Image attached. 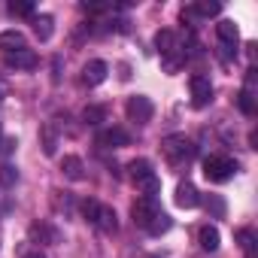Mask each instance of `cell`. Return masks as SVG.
Returning a JSON list of instances; mask_svg holds the SVG:
<instances>
[{
	"label": "cell",
	"instance_id": "6da1fadb",
	"mask_svg": "<svg viewBox=\"0 0 258 258\" xmlns=\"http://www.w3.org/2000/svg\"><path fill=\"white\" fill-rule=\"evenodd\" d=\"M161 155H164L173 167H185L188 161H195L198 146H195L185 134H170V137L161 140Z\"/></svg>",
	"mask_w": 258,
	"mask_h": 258
},
{
	"label": "cell",
	"instance_id": "7a4b0ae2",
	"mask_svg": "<svg viewBox=\"0 0 258 258\" xmlns=\"http://www.w3.org/2000/svg\"><path fill=\"white\" fill-rule=\"evenodd\" d=\"M82 216H85L97 231H103V234H115V231H118V216H115V210L106 207V204H100V201H94V198L82 201Z\"/></svg>",
	"mask_w": 258,
	"mask_h": 258
},
{
	"label": "cell",
	"instance_id": "3957f363",
	"mask_svg": "<svg viewBox=\"0 0 258 258\" xmlns=\"http://www.w3.org/2000/svg\"><path fill=\"white\" fill-rule=\"evenodd\" d=\"M127 170H131V179L143 191V198H155L158 195L161 182H158V176H155V170H152V164L146 158H134L131 164H127Z\"/></svg>",
	"mask_w": 258,
	"mask_h": 258
},
{
	"label": "cell",
	"instance_id": "277c9868",
	"mask_svg": "<svg viewBox=\"0 0 258 258\" xmlns=\"http://www.w3.org/2000/svg\"><path fill=\"white\" fill-rule=\"evenodd\" d=\"M234 173H237V161L228 155H210L204 161V176L210 182H228Z\"/></svg>",
	"mask_w": 258,
	"mask_h": 258
},
{
	"label": "cell",
	"instance_id": "5b68a950",
	"mask_svg": "<svg viewBox=\"0 0 258 258\" xmlns=\"http://www.w3.org/2000/svg\"><path fill=\"white\" fill-rule=\"evenodd\" d=\"M124 109H127V118L137 121V124H149L152 121V112H155V106H152V100L146 94H134L131 100H127Z\"/></svg>",
	"mask_w": 258,
	"mask_h": 258
},
{
	"label": "cell",
	"instance_id": "8992f818",
	"mask_svg": "<svg viewBox=\"0 0 258 258\" xmlns=\"http://www.w3.org/2000/svg\"><path fill=\"white\" fill-rule=\"evenodd\" d=\"M158 213H161V207H158V201H155V198H137V201H134V207H131V216H134V222H137L140 228H146Z\"/></svg>",
	"mask_w": 258,
	"mask_h": 258
},
{
	"label": "cell",
	"instance_id": "52a82bcc",
	"mask_svg": "<svg viewBox=\"0 0 258 258\" xmlns=\"http://www.w3.org/2000/svg\"><path fill=\"white\" fill-rule=\"evenodd\" d=\"M188 88H191V103H195L198 109L213 100V85H210L207 76H191V79H188Z\"/></svg>",
	"mask_w": 258,
	"mask_h": 258
},
{
	"label": "cell",
	"instance_id": "ba28073f",
	"mask_svg": "<svg viewBox=\"0 0 258 258\" xmlns=\"http://www.w3.org/2000/svg\"><path fill=\"white\" fill-rule=\"evenodd\" d=\"M127 143H131V134L124 127H106V131L97 134V146H103V149H121Z\"/></svg>",
	"mask_w": 258,
	"mask_h": 258
},
{
	"label": "cell",
	"instance_id": "9c48e42d",
	"mask_svg": "<svg viewBox=\"0 0 258 258\" xmlns=\"http://www.w3.org/2000/svg\"><path fill=\"white\" fill-rule=\"evenodd\" d=\"M216 34H219V43L228 49V55H231V52H237V40H240V31H237V25H234L231 19H222V22L216 25Z\"/></svg>",
	"mask_w": 258,
	"mask_h": 258
},
{
	"label": "cell",
	"instance_id": "30bf717a",
	"mask_svg": "<svg viewBox=\"0 0 258 258\" xmlns=\"http://www.w3.org/2000/svg\"><path fill=\"white\" fill-rule=\"evenodd\" d=\"M176 207H182V210L201 207V191H198L191 182H179V185H176Z\"/></svg>",
	"mask_w": 258,
	"mask_h": 258
},
{
	"label": "cell",
	"instance_id": "8fae6325",
	"mask_svg": "<svg viewBox=\"0 0 258 258\" xmlns=\"http://www.w3.org/2000/svg\"><path fill=\"white\" fill-rule=\"evenodd\" d=\"M106 73H109L106 61H88L85 70H82V82H85L88 88H94V85H100V82L106 79Z\"/></svg>",
	"mask_w": 258,
	"mask_h": 258
},
{
	"label": "cell",
	"instance_id": "7c38bea8",
	"mask_svg": "<svg viewBox=\"0 0 258 258\" xmlns=\"http://www.w3.org/2000/svg\"><path fill=\"white\" fill-rule=\"evenodd\" d=\"M237 103H240V109H243L246 115L255 112V70H249V76H246V88L237 94Z\"/></svg>",
	"mask_w": 258,
	"mask_h": 258
},
{
	"label": "cell",
	"instance_id": "4fadbf2b",
	"mask_svg": "<svg viewBox=\"0 0 258 258\" xmlns=\"http://www.w3.org/2000/svg\"><path fill=\"white\" fill-rule=\"evenodd\" d=\"M22 49H28V40H25L22 31H4V34H0V52H4V55L22 52Z\"/></svg>",
	"mask_w": 258,
	"mask_h": 258
},
{
	"label": "cell",
	"instance_id": "5bb4252c",
	"mask_svg": "<svg viewBox=\"0 0 258 258\" xmlns=\"http://www.w3.org/2000/svg\"><path fill=\"white\" fill-rule=\"evenodd\" d=\"M7 67H16V70H34V67H37V55H34V49L10 52V55H7Z\"/></svg>",
	"mask_w": 258,
	"mask_h": 258
},
{
	"label": "cell",
	"instance_id": "9a60e30c",
	"mask_svg": "<svg viewBox=\"0 0 258 258\" xmlns=\"http://www.w3.org/2000/svg\"><path fill=\"white\" fill-rule=\"evenodd\" d=\"M31 237H34V240H40L43 246H52V243H58V240H61L58 228H52L49 222H37V225H31Z\"/></svg>",
	"mask_w": 258,
	"mask_h": 258
},
{
	"label": "cell",
	"instance_id": "2e32d148",
	"mask_svg": "<svg viewBox=\"0 0 258 258\" xmlns=\"http://www.w3.org/2000/svg\"><path fill=\"white\" fill-rule=\"evenodd\" d=\"M155 46H158V55H161V58L179 52V46H176V34H173V31H158V34H155Z\"/></svg>",
	"mask_w": 258,
	"mask_h": 258
},
{
	"label": "cell",
	"instance_id": "e0dca14e",
	"mask_svg": "<svg viewBox=\"0 0 258 258\" xmlns=\"http://www.w3.org/2000/svg\"><path fill=\"white\" fill-rule=\"evenodd\" d=\"M85 167H82V158H76V155H64V161H61V173L67 176V179H82L85 173H82Z\"/></svg>",
	"mask_w": 258,
	"mask_h": 258
},
{
	"label": "cell",
	"instance_id": "ac0fdd59",
	"mask_svg": "<svg viewBox=\"0 0 258 258\" xmlns=\"http://www.w3.org/2000/svg\"><path fill=\"white\" fill-rule=\"evenodd\" d=\"M34 34L46 43V40H52V34H55V19L52 16H34Z\"/></svg>",
	"mask_w": 258,
	"mask_h": 258
},
{
	"label": "cell",
	"instance_id": "d6986e66",
	"mask_svg": "<svg viewBox=\"0 0 258 258\" xmlns=\"http://www.w3.org/2000/svg\"><path fill=\"white\" fill-rule=\"evenodd\" d=\"M198 237H201V246H204L207 252H216V249H219V240H222V237H219V228H213V225H204Z\"/></svg>",
	"mask_w": 258,
	"mask_h": 258
},
{
	"label": "cell",
	"instance_id": "ffe728a7",
	"mask_svg": "<svg viewBox=\"0 0 258 258\" xmlns=\"http://www.w3.org/2000/svg\"><path fill=\"white\" fill-rule=\"evenodd\" d=\"M170 225H173V222H170V216H167V213H158V216L146 225V231H149L152 237H161V234H167V231H170Z\"/></svg>",
	"mask_w": 258,
	"mask_h": 258
},
{
	"label": "cell",
	"instance_id": "44dd1931",
	"mask_svg": "<svg viewBox=\"0 0 258 258\" xmlns=\"http://www.w3.org/2000/svg\"><path fill=\"white\" fill-rule=\"evenodd\" d=\"M82 118H85L88 124H100V121H106V109L91 103V106H85V109H82Z\"/></svg>",
	"mask_w": 258,
	"mask_h": 258
},
{
	"label": "cell",
	"instance_id": "7402d4cb",
	"mask_svg": "<svg viewBox=\"0 0 258 258\" xmlns=\"http://www.w3.org/2000/svg\"><path fill=\"white\" fill-rule=\"evenodd\" d=\"M55 146H58V137L52 131V124H43V152L46 155H55Z\"/></svg>",
	"mask_w": 258,
	"mask_h": 258
},
{
	"label": "cell",
	"instance_id": "603a6c76",
	"mask_svg": "<svg viewBox=\"0 0 258 258\" xmlns=\"http://www.w3.org/2000/svg\"><path fill=\"white\" fill-rule=\"evenodd\" d=\"M16 179H19V170H16L13 164H4V167H0V182H4L7 188H13Z\"/></svg>",
	"mask_w": 258,
	"mask_h": 258
},
{
	"label": "cell",
	"instance_id": "cb8c5ba5",
	"mask_svg": "<svg viewBox=\"0 0 258 258\" xmlns=\"http://www.w3.org/2000/svg\"><path fill=\"white\" fill-rule=\"evenodd\" d=\"M191 13L195 16H219L222 4H198V7H191Z\"/></svg>",
	"mask_w": 258,
	"mask_h": 258
},
{
	"label": "cell",
	"instance_id": "d4e9b609",
	"mask_svg": "<svg viewBox=\"0 0 258 258\" xmlns=\"http://www.w3.org/2000/svg\"><path fill=\"white\" fill-rule=\"evenodd\" d=\"M13 16H34V4H10Z\"/></svg>",
	"mask_w": 258,
	"mask_h": 258
},
{
	"label": "cell",
	"instance_id": "484cf974",
	"mask_svg": "<svg viewBox=\"0 0 258 258\" xmlns=\"http://www.w3.org/2000/svg\"><path fill=\"white\" fill-rule=\"evenodd\" d=\"M207 207H210V210H213L219 219L225 216V201H222V198H210V204H207Z\"/></svg>",
	"mask_w": 258,
	"mask_h": 258
},
{
	"label": "cell",
	"instance_id": "4316f807",
	"mask_svg": "<svg viewBox=\"0 0 258 258\" xmlns=\"http://www.w3.org/2000/svg\"><path fill=\"white\" fill-rule=\"evenodd\" d=\"M237 237H240V246H243L246 252H252V234H249V231H240Z\"/></svg>",
	"mask_w": 258,
	"mask_h": 258
},
{
	"label": "cell",
	"instance_id": "83f0119b",
	"mask_svg": "<svg viewBox=\"0 0 258 258\" xmlns=\"http://www.w3.org/2000/svg\"><path fill=\"white\" fill-rule=\"evenodd\" d=\"M25 258H46V255H43V252H40V249H34V252H28V255H25Z\"/></svg>",
	"mask_w": 258,
	"mask_h": 258
}]
</instances>
